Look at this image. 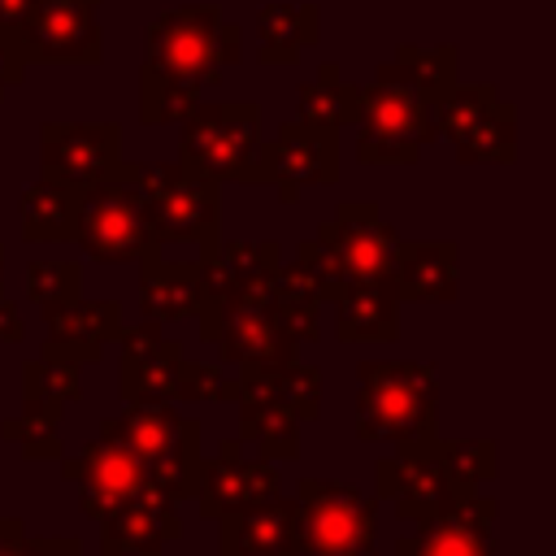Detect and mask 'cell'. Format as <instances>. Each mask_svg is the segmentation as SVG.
I'll return each mask as SVG.
<instances>
[{
	"instance_id": "39",
	"label": "cell",
	"mask_w": 556,
	"mask_h": 556,
	"mask_svg": "<svg viewBox=\"0 0 556 556\" xmlns=\"http://www.w3.org/2000/svg\"><path fill=\"white\" fill-rule=\"evenodd\" d=\"M269 313L278 321V330L304 348V343H317L321 339V304L313 295H291V291H274L269 300Z\"/></svg>"
},
{
	"instance_id": "27",
	"label": "cell",
	"mask_w": 556,
	"mask_h": 556,
	"mask_svg": "<svg viewBox=\"0 0 556 556\" xmlns=\"http://www.w3.org/2000/svg\"><path fill=\"white\" fill-rule=\"evenodd\" d=\"M78 400H83V365L43 339L39 356L22 361V413L61 421L65 404H78Z\"/></svg>"
},
{
	"instance_id": "3",
	"label": "cell",
	"mask_w": 556,
	"mask_h": 556,
	"mask_svg": "<svg viewBox=\"0 0 556 556\" xmlns=\"http://www.w3.org/2000/svg\"><path fill=\"white\" fill-rule=\"evenodd\" d=\"M356 382L361 443L439 434V369L430 361H361Z\"/></svg>"
},
{
	"instance_id": "6",
	"label": "cell",
	"mask_w": 556,
	"mask_h": 556,
	"mask_svg": "<svg viewBox=\"0 0 556 556\" xmlns=\"http://www.w3.org/2000/svg\"><path fill=\"white\" fill-rule=\"evenodd\" d=\"M178 165L213 182H248L252 156L261 148V104L256 100H195L178 122Z\"/></svg>"
},
{
	"instance_id": "10",
	"label": "cell",
	"mask_w": 556,
	"mask_h": 556,
	"mask_svg": "<svg viewBox=\"0 0 556 556\" xmlns=\"http://www.w3.org/2000/svg\"><path fill=\"white\" fill-rule=\"evenodd\" d=\"M339 182V130H321L308 122H282L278 135L252 156L248 187H274L282 204H295L304 187Z\"/></svg>"
},
{
	"instance_id": "16",
	"label": "cell",
	"mask_w": 556,
	"mask_h": 556,
	"mask_svg": "<svg viewBox=\"0 0 556 556\" xmlns=\"http://www.w3.org/2000/svg\"><path fill=\"white\" fill-rule=\"evenodd\" d=\"M495 495L465 491L417 521L413 534H400L395 556H495Z\"/></svg>"
},
{
	"instance_id": "13",
	"label": "cell",
	"mask_w": 556,
	"mask_h": 556,
	"mask_svg": "<svg viewBox=\"0 0 556 556\" xmlns=\"http://www.w3.org/2000/svg\"><path fill=\"white\" fill-rule=\"evenodd\" d=\"M200 343L217 348L226 365H248V361H287L295 356V343L278 330L269 304L261 300H204L200 313Z\"/></svg>"
},
{
	"instance_id": "26",
	"label": "cell",
	"mask_w": 556,
	"mask_h": 556,
	"mask_svg": "<svg viewBox=\"0 0 556 556\" xmlns=\"http://www.w3.org/2000/svg\"><path fill=\"white\" fill-rule=\"evenodd\" d=\"M200 304H204V291H200L195 261H165L161 252L139 261V308L152 321L165 326V321L195 317Z\"/></svg>"
},
{
	"instance_id": "19",
	"label": "cell",
	"mask_w": 556,
	"mask_h": 556,
	"mask_svg": "<svg viewBox=\"0 0 556 556\" xmlns=\"http://www.w3.org/2000/svg\"><path fill=\"white\" fill-rule=\"evenodd\" d=\"M174 539H182V517L156 482L100 517V556H161Z\"/></svg>"
},
{
	"instance_id": "2",
	"label": "cell",
	"mask_w": 556,
	"mask_h": 556,
	"mask_svg": "<svg viewBox=\"0 0 556 556\" xmlns=\"http://www.w3.org/2000/svg\"><path fill=\"white\" fill-rule=\"evenodd\" d=\"M143 204L152 239L195 243L208 252L222 239V182L182 169L178 161H122L113 169Z\"/></svg>"
},
{
	"instance_id": "36",
	"label": "cell",
	"mask_w": 556,
	"mask_h": 556,
	"mask_svg": "<svg viewBox=\"0 0 556 556\" xmlns=\"http://www.w3.org/2000/svg\"><path fill=\"white\" fill-rule=\"evenodd\" d=\"M0 439H9L26 460H61L65 443H61V421L56 417H35V413H17L9 421H0Z\"/></svg>"
},
{
	"instance_id": "31",
	"label": "cell",
	"mask_w": 556,
	"mask_h": 556,
	"mask_svg": "<svg viewBox=\"0 0 556 556\" xmlns=\"http://www.w3.org/2000/svg\"><path fill=\"white\" fill-rule=\"evenodd\" d=\"M456 70H460V48H456V43H439V48L400 43L395 56H391L387 65H378L382 78H395V83L413 87V91L426 96L430 104L456 83Z\"/></svg>"
},
{
	"instance_id": "1",
	"label": "cell",
	"mask_w": 556,
	"mask_h": 556,
	"mask_svg": "<svg viewBox=\"0 0 556 556\" xmlns=\"http://www.w3.org/2000/svg\"><path fill=\"white\" fill-rule=\"evenodd\" d=\"M243 61V35L222 17L217 4H178L148 22L139 83H174L204 91L226 65Z\"/></svg>"
},
{
	"instance_id": "33",
	"label": "cell",
	"mask_w": 556,
	"mask_h": 556,
	"mask_svg": "<svg viewBox=\"0 0 556 556\" xmlns=\"http://www.w3.org/2000/svg\"><path fill=\"white\" fill-rule=\"evenodd\" d=\"M256 39H261V48H287V52L304 56L321 39V9L317 4H295V0L265 4L256 13Z\"/></svg>"
},
{
	"instance_id": "11",
	"label": "cell",
	"mask_w": 556,
	"mask_h": 556,
	"mask_svg": "<svg viewBox=\"0 0 556 556\" xmlns=\"http://www.w3.org/2000/svg\"><path fill=\"white\" fill-rule=\"evenodd\" d=\"M9 48L26 65H100V0H30Z\"/></svg>"
},
{
	"instance_id": "25",
	"label": "cell",
	"mask_w": 556,
	"mask_h": 556,
	"mask_svg": "<svg viewBox=\"0 0 556 556\" xmlns=\"http://www.w3.org/2000/svg\"><path fill=\"white\" fill-rule=\"evenodd\" d=\"M239 395H261L274 404H287L300 421L321 417V369L304 365L300 356L287 361H248L239 365Z\"/></svg>"
},
{
	"instance_id": "17",
	"label": "cell",
	"mask_w": 556,
	"mask_h": 556,
	"mask_svg": "<svg viewBox=\"0 0 556 556\" xmlns=\"http://www.w3.org/2000/svg\"><path fill=\"white\" fill-rule=\"evenodd\" d=\"M278 460L265 456H243L239 439H222L213 456L200 465V486H195V508L204 521H217L226 513H239L248 504H261L278 495Z\"/></svg>"
},
{
	"instance_id": "28",
	"label": "cell",
	"mask_w": 556,
	"mask_h": 556,
	"mask_svg": "<svg viewBox=\"0 0 556 556\" xmlns=\"http://www.w3.org/2000/svg\"><path fill=\"white\" fill-rule=\"evenodd\" d=\"M78 200L83 187L56 182V178H35L17 195V222L26 243H74L78 226Z\"/></svg>"
},
{
	"instance_id": "9",
	"label": "cell",
	"mask_w": 556,
	"mask_h": 556,
	"mask_svg": "<svg viewBox=\"0 0 556 556\" xmlns=\"http://www.w3.org/2000/svg\"><path fill=\"white\" fill-rule=\"evenodd\" d=\"M74 243L91 261H104V265H130V261H143V256L161 252V243L148 230L139 195L117 174L83 187Z\"/></svg>"
},
{
	"instance_id": "21",
	"label": "cell",
	"mask_w": 556,
	"mask_h": 556,
	"mask_svg": "<svg viewBox=\"0 0 556 556\" xmlns=\"http://www.w3.org/2000/svg\"><path fill=\"white\" fill-rule=\"evenodd\" d=\"M217 556H300L295 495H269L239 513L217 517Z\"/></svg>"
},
{
	"instance_id": "37",
	"label": "cell",
	"mask_w": 556,
	"mask_h": 556,
	"mask_svg": "<svg viewBox=\"0 0 556 556\" xmlns=\"http://www.w3.org/2000/svg\"><path fill=\"white\" fill-rule=\"evenodd\" d=\"M235 395H239V382H235L222 365L187 361V356H182L178 378H174V400H178V404H204V400L226 404V400H235Z\"/></svg>"
},
{
	"instance_id": "35",
	"label": "cell",
	"mask_w": 556,
	"mask_h": 556,
	"mask_svg": "<svg viewBox=\"0 0 556 556\" xmlns=\"http://www.w3.org/2000/svg\"><path fill=\"white\" fill-rule=\"evenodd\" d=\"M443 460L465 491H482L500 473V443L495 439H443Z\"/></svg>"
},
{
	"instance_id": "8",
	"label": "cell",
	"mask_w": 556,
	"mask_h": 556,
	"mask_svg": "<svg viewBox=\"0 0 556 556\" xmlns=\"http://www.w3.org/2000/svg\"><path fill=\"white\" fill-rule=\"evenodd\" d=\"M300 556H369L378 539V500L352 482L300 478Z\"/></svg>"
},
{
	"instance_id": "43",
	"label": "cell",
	"mask_w": 556,
	"mask_h": 556,
	"mask_svg": "<svg viewBox=\"0 0 556 556\" xmlns=\"http://www.w3.org/2000/svg\"><path fill=\"white\" fill-rule=\"evenodd\" d=\"M26 9H30V0H0V43H9L17 35Z\"/></svg>"
},
{
	"instance_id": "4",
	"label": "cell",
	"mask_w": 556,
	"mask_h": 556,
	"mask_svg": "<svg viewBox=\"0 0 556 556\" xmlns=\"http://www.w3.org/2000/svg\"><path fill=\"white\" fill-rule=\"evenodd\" d=\"M143 465L148 482H156L174 504L195 500L200 486V421L182 417L174 408V400H143V404H126L122 417L104 421Z\"/></svg>"
},
{
	"instance_id": "44",
	"label": "cell",
	"mask_w": 556,
	"mask_h": 556,
	"mask_svg": "<svg viewBox=\"0 0 556 556\" xmlns=\"http://www.w3.org/2000/svg\"><path fill=\"white\" fill-rule=\"evenodd\" d=\"M0 295H4V248H0Z\"/></svg>"
},
{
	"instance_id": "40",
	"label": "cell",
	"mask_w": 556,
	"mask_h": 556,
	"mask_svg": "<svg viewBox=\"0 0 556 556\" xmlns=\"http://www.w3.org/2000/svg\"><path fill=\"white\" fill-rule=\"evenodd\" d=\"M0 556H83L78 534H26L22 517H0Z\"/></svg>"
},
{
	"instance_id": "34",
	"label": "cell",
	"mask_w": 556,
	"mask_h": 556,
	"mask_svg": "<svg viewBox=\"0 0 556 556\" xmlns=\"http://www.w3.org/2000/svg\"><path fill=\"white\" fill-rule=\"evenodd\" d=\"M495 100H500L495 83H460V78H456V83L434 100V109H430V113H434V139H447V143L460 139Z\"/></svg>"
},
{
	"instance_id": "30",
	"label": "cell",
	"mask_w": 556,
	"mask_h": 556,
	"mask_svg": "<svg viewBox=\"0 0 556 556\" xmlns=\"http://www.w3.org/2000/svg\"><path fill=\"white\" fill-rule=\"evenodd\" d=\"M239 404V439L252 443L265 460H295L300 456V417L287 404L261 395H235Z\"/></svg>"
},
{
	"instance_id": "20",
	"label": "cell",
	"mask_w": 556,
	"mask_h": 556,
	"mask_svg": "<svg viewBox=\"0 0 556 556\" xmlns=\"http://www.w3.org/2000/svg\"><path fill=\"white\" fill-rule=\"evenodd\" d=\"M117 391L126 404L143 400H174V378L182 365V343L161 330V321L143 317L139 326H122L117 334Z\"/></svg>"
},
{
	"instance_id": "7",
	"label": "cell",
	"mask_w": 556,
	"mask_h": 556,
	"mask_svg": "<svg viewBox=\"0 0 556 556\" xmlns=\"http://www.w3.org/2000/svg\"><path fill=\"white\" fill-rule=\"evenodd\" d=\"M434 104L413 87L374 74L361 87L356 109V161L361 165H413L434 143Z\"/></svg>"
},
{
	"instance_id": "32",
	"label": "cell",
	"mask_w": 556,
	"mask_h": 556,
	"mask_svg": "<svg viewBox=\"0 0 556 556\" xmlns=\"http://www.w3.org/2000/svg\"><path fill=\"white\" fill-rule=\"evenodd\" d=\"M460 165H513L517 161V109L495 100L460 139H452Z\"/></svg>"
},
{
	"instance_id": "38",
	"label": "cell",
	"mask_w": 556,
	"mask_h": 556,
	"mask_svg": "<svg viewBox=\"0 0 556 556\" xmlns=\"http://www.w3.org/2000/svg\"><path fill=\"white\" fill-rule=\"evenodd\" d=\"M26 295L35 304H61L83 295V265L78 261H30Z\"/></svg>"
},
{
	"instance_id": "42",
	"label": "cell",
	"mask_w": 556,
	"mask_h": 556,
	"mask_svg": "<svg viewBox=\"0 0 556 556\" xmlns=\"http://www.w3.org/2000/svg\"><path fill=\"white\" fill-rule=\"evenodd\" d=\"M22 78H26V61H22L9 43H0V100H4V91L17 87Z\"/></svg>"
},
{
	"instance_id": "15",
	"label": "cell",
	"mask_w": 556,
	"mask_h": 556,
	"mask_svg": "<svg viewBox=\"0 0 556 556\" xmlns=\"http://www.w3.org/2000/svg\"><path fill=\"white\" fill-rule=\"evenodd\" d=\"M39 165L43 178L91 187L113 178L122 165V126L117 122H43L39 126Z\"/></svg>"
},
{
	"instance_id": "14",
	"label": "cell",
	"mask_w": 556,
	"mask_h": 556,
	"mask_svg": "<svg viewBox=\"0 0 556 556\" xmlns=\"http://www.w3.org/2000/svg\"><path fill=\"white\" fill-rule=\"evenodd\" d=\"M61 478L78 486V504L87 517H104L117 504H126L130 495L143 491L148 473L139 465V456L100 421V434L91 443H83L74 456H61Z\"/></svg>"
},
{
	"instance_id": "23",
	"label": "cell",
	"mask_w": 556,
	"mask_h": 556,
	"mask_svg": "<svg viewBox=\"0 0 556 556\" xmlns=\"http://www.w3.org/2000/svg\"><path fill=\"white\" fill-rule=\"evenodd\" d=\"M48 343H56L61 352H70L78 365H91L104 356V348L117 343L122 334V304L117 300H61V304H39Z\"/></svg>"
},
{
	"instance_id": "22",
	"label": "cell",
	"mask_w": 556,
	"mask_h": 556,
	"mask_svg": "<svg viewBox=\"0 0 556 556\" xmlns=\"http://www.w3.org/2000/svg\"><path fill=\"white\" fill-rule=\"evenodd\" d=\"M395 300L447 304L460 295V248L452 239H400L391 261Z\"/></svg>"
},
{
	"instance_id": "29",
	"label": "cell",
	"mask_w": 556,
	"mask_h": 556,
	"mask_svg": "<svg viewBox=\"0 0 556 556\" xmlns=\"http://www.w3.org/2000/svg\"><path fill=\"white\" fill-rule=\"evenodd\" d=\"M361 109V87L343 78L339 61H321L313 78L300 83L295 91V117L321 130H343L348 122H356Z\"/></svg>"
},
{
	"instance_id": "41",
	"label": "cell",
	"mask_w": 556,
	"mask_h": 556,
	"mask_svg": "<svg viewBox=\"0 0 556 556\" xmlns=\"http://www.w3.org/2000/svg\"><path fill=\"white\" fill-rule=\"evenodd\" d=\"M26 339V313L0 295V343H22Z\"/></svg>"
},
{
	"instance_id": "18",
	"label": "cell",
	"mask_w": 556,
	"mask_h": 556,
	"mask_svg": "<svg viewBox=\"0 0 556 556\" xmlns=\"http://www.w3.org/2000/svg\"><path fill=\"white\" fill-rule=\"evenodd\" d=\"M282 252L274 239H217L208 252L195 256L200 269V291L204 300H274V278H278Z\"/></svg>"
},
{
	"instance_id": "12",
	"label": "cell",
	"mask_w": 556,
	"mask_h": 556,
	"mask_svg": "<svg viewBox=\"0 0 556 556\" xmlns=\"http://www.w3.org/2000/svg\"><path fill=\"white\" fill-rule=\"evenodd\" d=\"M374 482H378L374 500H391V508L404 521H426L430 513H439L443 504L465 495V486L452 478V469L443 460V439L439 434L395 443V452L378 456Z\"/></svg>"
},
{
	"instance_id": "5",
	"label": "cell",
	"mask_w": 556,
	"mask_h": 556,
	"mask_svg": "<svg viewBox=\"0 0 556 556\" xmlns=\"http://www.w3.org/2000/svg\"><path fill=\"white\" fill-rule=\"evenodd\" d=\"M395 226L378 213L374 200H343L334 208V217H326L317 226L313 239L300 243V252L317 265V274L330 287V300L348 287V282H378L391 278V261H395ZM326 300V304H330Z\"/></svg>"
},
{
	"instance_id": "24",
	"label": "cell",
	"mask_w": 556,
	"mask_h": 556,
	"mask_svg": "<svg viewBox=\"0 0 556 556\" xmlns=\"http://www.w3.org/2000/svg\"><path fill=\"white\" fill-rule=\"evenodd\" d=\"M330 304H334L339 343H395L400 339V300H395L391 278L348 282Z\"/></svg>"
}]
</instances>
